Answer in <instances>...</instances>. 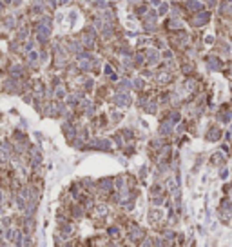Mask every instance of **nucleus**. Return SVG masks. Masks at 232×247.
Wrapping results in <instances>:
<instances>
[{
	"label": "nucleus",
	"instance_id": "nucleus-33",
	"mask_svg": "<svg viewBox=\"0 0 232 247\" xmlns=\"http://www.w3.org/2000/svg\"><path fill=\"white\" fill-rule=\"evenodd\" d=\"M214 42V36H205V44H212Z\"/></svg>",
	"mask_w": 232,
	"mask_h": 247
},
{
	"label": "nucleus",
	"instance_id": "nucleus-11",
	"mask_svg": "<svg viewBox=\"0 0 232 247\" xmlns=\"http://www.w3.org/2000/svg\"><path fill=\"white\" fill-rule=\"evenodd\" d=\"M95 216L98 218V222H103L109 214H111V211H109V205L107 204H95Z\"/></svg>",
	"mask_w": 232,
	"mask_h": 247
},
{
	"label": "nucleus",
	"instance_id": "nucleus-9",
	"mask_svg": "<svg viewBox=\"0 0 232 247\" xmlns=\"http://www.w3.org/2000/svg\"><path fill=\"white\" fill-rule=\"evenodd\" d=\"M205 64H207V69H208V71H221V69H223V62H221L219 56H216V55L205 56Z\"/></svg>",
	"mask_w": 232,
	"mask_h": 247
},
{
	"label": "nucleus",
	"instance_id": "nucleus-23",
	"mask_svg": "<svg viewBox=\"0 0 232 247\" xmlns=\"http://www.w3.org/2000/svg\"><path fill=\"white\" fill-rule=\"evenodd\" d=\"M147 174H149V167H147V165H142V167H140V173H138V178L142 180V185H145V178H147Z\"/></svg>",
	"mask_w": 232,
	"mask_h": 247
},
{
	"label": "nucleus",
	"instance_id": "nucleus-22",
	"mask_svg": "<svg viewBox=\"0 0 232 247\" xmlns=\"http://www.w3.org/2000/svg\"><path fill=\"white\" fill-rule=\"evenodd\" d=\"M187 9L189 11H199V9H203V2H199V0H189Z\"/></svg>",
	"mask_w": 232,
	"mask_h": 247
},
{
	"label": "nucleus",
	"instance_id": "nucleus-19",
	"mask_svg": "<svg viewBox=\"0 0 232 247\" xmlns=\"http://www.w3.org/2000/svg\"><path fill=\"white\" fill-rule=\"evenodd\" d=\"M132 89H134V91H143V89H145V78L143 76H138V78H134L132 80Z\"/></svg>",
	"mask_w": 232,
	"mask_h": 247
},
{
	"label": "nucleus",
	"instance_id": "nucleus-31",
	"mask_svg": "<svg viewBox=\"0 0 232 247\" xmlns=\"http://www.w3.org/2000/svg\"><path fill=\"white\" fill-rule=\"evenodd\" d=\"M189 247H198V242H196L194 236H191V243H189Z\"/></svg>",
	"mask_w": 232,
	"mask_h": 247
},
{
	"label": "nucleus",
	"instance_id": "nucleus-1",
	"mask_svg": "<svg viewBox=\"0 0 232 247\" xmlns=\"http://www.w3.org/2000/svg\"><path fill=\"white\" fill-rule=\"evenodd\" d=\"M147 234H149L147 229L142 227V225H138L136 222H131L129 225H127V240H129V243H132V245H136V247H138V243H140Z\"/></svg>",
	"mask_w": 232,
	"mask_h": 247
},
{
	"label": "nucleus",
	"instance_id": "nucleus-16",
	"mask_svg": "<svg viewBox=\"0 0 232 247\" xmlns=\"http://www.w3.org/2000/svg\"><path fill=\"white\" fill-rule=\"evenodd\" d=\"M158 100H149L145 105H143V113L147 115H156V111H158Z\"/></svg>",
	"mask_w": 232,
	"mask_h": 247
},
{
	"label": "nucleus",
	"instance_id": "nucleus-28",
	"mask_svg": "<svg viewBox=\"0 0 232 247\" xmlns=\"http://www.w3.org/2000/svg\"><path fill=\"white\" fill-rule=\"evenodd\" d=\"M142 76H143V78H152V76H154V73H152V71H149V69H143V71H142Z\"/></svg>",
	"mask_w": 232,
	"mask_h": 247
},
{
	"label": "nucleus",
	"instance_id": "nucleus-3",
	"mask_svg": "<svg viewBox=\"0 0 232 247\" xmlns=\"http://www.w3.org/2000/svg\"><path fill=\"white\" fill-rule=\"evenodd\" d=\"M96 191L103 196H111L114 193V176H105L96 182Z\"/></svg>",
	"mask_w": 232,
	"mask_h": 247
},
{
	"label": "nucleus",
	"instance_id": "nucleus-35",
	"mask_svg": "<svg viewBox=\"0 0 232 247\" xmlns=\"http://www.w3.org/2000/svg\"><path fill=\"white\" fill-rule=\"evenodd\" d=\"M172 247H176V245H172Z\"/></svg>",
	"mask_w": 232,
	"mask_h": 247
},
{
	"label": "nucleus",
	"instance_id": "nucleus-10",
	"mask_svg": "<svg viewBox=\"0 0 232 247\" xmlns=\"http://www.w3.org/2000/svg\"><path fill=\"white\" fill-rule=\"evenodd\" d=\"M160 51L158 49H147L145 51V64L149 65V67H154V65H158L160 64Z\"/></svg>",
	"mask_w": 232,
	"mask_h": 247
},
{
	"label": "nucleus",
	"instance_id": "nucleus-17",
	"mask_svg": "<svg viewBox=\"0 0 232 247\" xmlns=\"http://www.w3.org/2000/svg\"><path fill=\"white\" fill-rule=\"evenodd\" d=\"M165 118L171 120L174 125H178V124L181 122V111H180V109H172V111H169V115H167Z\"/></svg>",
	"mask_w": 232,
	"mask_h": 247
},
{
	"label": "nucleus",
	"instance_id": "nucleus-32",
	"mask_svg": "<svg viewBox=\"0 0 232 247\" xmlns=\"http://www.w3.org/2000/svg\"><path fill=\"white\" fill-rule=\"evenodd\" d=\"M98 7H107V0H98Z\"/></svg>",
	"mask_w": 232,
	"mask_h": 247
},
{
	"label": "nucleus",
	"instance_id": "nucleus-15",
	"mask_svg": "<svg viewBox=\"0 0 232 247\" xmlns=\"http://www.w3.org/2000/svg\"><path fill=\"white\" fill-rule=\"evenodd\" d=\"M83 214H85V207L82 204H73L71 205V216L73 218L80 220V218H83Z\"/></svg>",
	"mask_w": 232,
	"mask_h": 247
},
{
	"label": "nucleus",
	"instance_id": "nucleus-8",
	"mask_svg": "<svg viewBox=\"0 0 232 247\" xmlns=\"http://www.w3.org/2000/svg\"><path fill=\"white\" fill-rule=\"evenodd\" d=\"M221 136H223V131H221V127H218V125H211L207 129V133H205V140L207 142H211V144H214V142H219L221 140Z\"/></svg>",
	"mask_w": 232,
	"mask_h": 247
},
{
	"label": "nucleus",
	"instance_id": "nucleus-30",
	"mask_svg": "<svg viewBox=\"0 0 232 247\" xmlns=\"http://www.w3.org/2000/svg\"><path fill=\"white\" fill-rule=\"evenodd\" d=\"M172 56H174V55H172V51H163V58H165V60H171Z\"/></svg>",
	"mask_w": 232,
	"mask_h": 247
},
{
	"label": "nucleus",
	"instance_id": "nucleus-25",
	"mask_svg": "<svg viewBox=\"0 0 232 247\" xmlns=\"http://www.w3.org/2000/svg\"><path fill=\"white\" fill-rule=\"evenodd\" d=\"M122 136H123V138H125V142H127V140H131V138H134V131L127 127V129H123V131H122Z\"/></svg>",
	"mask_w": 232,
	"mask_h": 247
},
{
	"label": "nucleus",
	"instance_id": "nucleus-29",
	"mask_svg": "<svg viewBox=\"0 0 232 247\" xmlns=\"http://www.w3.org/2000/svg\"><path fill=\"white\" fill-rule=\"evenodd\" d=\"M167 9H169V7H167V4H161V6H160V9H158V15H165V13H167Z\"/></svg>",
	"mask_w": 232,
	"mask_h": 247
},
{
	"label": "nucleus",
	"instance_id": "nucleus-26",
	"mask_svg": "<svg viewBox=\"0 0 232 247\" xmlns=\"http://www.w3.org/2000/svg\"><path fill=\"white\" fill-rule=\"evenodd\" d=\"M228 174H230V171H228L227 167H223V169L219 171V178H221V180H227V178H228Z\"/></svg>",
	"mask_w": 232,
	"mask_h": 247
},
{
	"label": "nucleus",
	"instance_id": "nucleus-2",
	"mask_svg": "<svg viewBox=\"0 0 232 247\" xmlns=\"http://www.w3.org/2000/svg\"><path fill=\"white\" fill-rule=\"evenodd\" d=\"M147 222L151 227H160V223H165V211L161 207H149Z\"/></svg>",
	"mask_w": 232,
	"mask_h": 247
},
{
	"label": "nucleus",
	"instance_id": "nucleus-18",
	"mask_svg": "<svg viewBox=\"0 0 232 247\" xmlns=\"http://www.w3.org/2000/svg\"><path fill=\"white\" fill-rule=\"evenodd\" d=\"M208 18H211V13H199L198 18H192V24L194 26H203L208 22Z\"/></svg>",
	"mask_w": 232,
	"mask_h": 247
},
{
	"label": "nucleus",
	"instance_id": "nucleus-24",
	"mask_svg": "<svg viewBox=\"0 0 232 247\" xmlns=\"http://www.w3.org/2000/svg\"><path fill=\"white\" fill-rule=\"evenodd\" d=\"M185 245V233H180L176 234V247H183Z\"/></svg>",
	"mask_w": 232,
	"mask_h": 247
},
{
	"label": "nucleus",
	"instance_id": "nucleus-12",
	"mask_svg": "<svg viewBox=\"0 0 232 247\" xmlns=\"http://www.w3.org/2000/svg\"><path fill=\"white\" fill-rule=\"evenodd\" d=\"M160 234L163 236L167 242H174L176 243V234H178V231L174 229V227H169V225H163L160 229Z\"/></svg>",
	"mask_w": 232,
	"mask_h": 247
},
{
	"label": "nucleus",
	"instance_id": "nucleus-7",
	"mask_svg": "<svg viewBox=\"0 0 232 247\" xmlns=\"http://www.w3.org/2000/svg\"><path fill=\"white\" fill-rule=\"evenodd\" d=\"M105 234H107L109 240H116V242H120V240H122V234H123L122 225H120V223H116V222L111 223V225L105 227Z\"/></svg>",
	"mask_w": 232,
	"mask_h": 247
},
{
	"label": "nucleus",
	"instance_id": "nucleus-14",
	"mask_svg": "<svg viewBox=\"0 0 232 247\" xmlns=\"http://www.w3.org/2000/svg\"><path fill=\"white\" fill-rule=\"evenodd\" d=\"M156 82H158V85H167V84H171L172 82V73H169V71H160L158 75H156Z\"/></svg>",
	"mask_w": 232,
	"mask_h": 247
},
{
	"label": "nucleus",
	"instance_id": "nucleus-5",
	"mask_svg": "<svg viewBox=\"0 0 232 247\" xmlns=\"http://www.w3.org/2000/svg\"><path fill=\"white\" fill-rule=\"evenodd\" d=\"M112 102H114V105H116V107L125 109V107H131L134 100H132V96H131V93H129V91H123V93H114Z\"/></svg>",
	"mask_w": 232,
	"mask_h": 247
},
{
	"label": "nucleus",
	"instance_id": "nucleus-21",
	"mask_svg": "<svg viewBox=\"0 0 232 247\" xmlns=\"http://www.w3.org/2000/svg\"><path fill=\"white\" fill-rule=\"evenodd\" d=\"M109 118H111L112 124H118V122L123 120V113H122V111H118V109H112L111 115H109Z\"/></svg>",
	"mask_w": 232,
	"mask_h": 247
},
{
	"label": "nucleus",
	"instance_id": "nucleus-13",
	"mask_svg": "<svg viewBox=\"0 0 232 247\" xmlns=\"http://www.w3.org/2000/svg\"><path fill=\"white\" fill-rule=\"evenodd\" d=\"M132 89V80L131 78H120L116 82V93H123V91H131Z\"/></svg>",
	"mask_w": 232,
	"mask_h": 247
},
{
	"label": "nucleus",
	"instance_id": "nucleus-27",
	"mask_svg": "<svg viewBox=\"0 0 232 247\" xmlns=\"http://www.w3.org/2000/svg\"><path fill=\"white\" fill-rule=\"evenodd\" d=\"M196 229H198V234H199V236H205V234H207V231H205V227L201 225V223H198Z\"/></svg>",
	"mask_w": 232,
	"mask_h": 247
},
{
	"label": "nucleus",
	"instance_id": "nucleus-34",
	"mask_svg": "<svg viewBox=\"0 0 232 247\" xmlns=\"http://www.w3.org/2000/svg\"><path fill=\"white\" fill-rule=\"evenodd\" d=\"M80 247H87V245H80Z\"/></svg>",
	"mask_w": 232,
	"mask_h": 247
},
{
	"label": "nucleus",
	"instance_id": "nucleus-4",
	"mask_svg": "<svg viewBox=\"0 0 232 247\" xmlns=\"http://www.w3.org/2000/svg\"><path fill=\"white\" fill-rule=\"evenodd\" d=\"M85 149H95V151L111 153V151H112V140H107V138H95V140H91L89 145H85Z\"/></svg>",
	"mask_w": 232,
	"mask_h": 247
},
{
	"label": "nucleus",
	"instance_id": "nucleus-6",
	"mask_svg": "<svg viewBox=\"0 0 232 247\" xmlns=\"http://www.w3.org/2000/svg\"><path fill=\"white\" fill-rule=\"evenodd\" d=\"M174 129H176V125L171 122V120H167L165 116L160 120V124H158V134L160 136H163V138H167V136H171V134H174Z\"/></svg>",
	"mask_w": 232,
	"mask_h": 247
},
{
	"label": "nucleus",
	"instance_id": "nucleus-20",
	"mask_svg": "<svg viewBox=\"0 0 232 247\" xmlns=\"http://www.w3.org/2000/svg\"><path fill=\"white\" fill-rule=\"evenodd\" d=\"M211 164L212 165H223L225 164V156H223V153H214L212 156H211Z\"/></svg>",
	"mask_w": 232,
	"mask_h": 247
}]
</instances>
